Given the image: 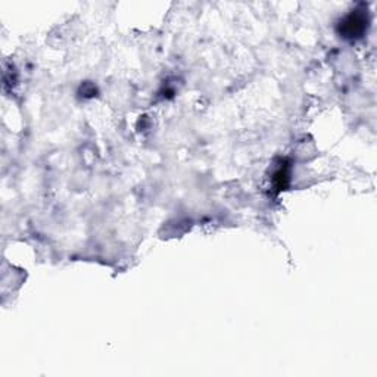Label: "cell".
<instances>
[{"label":"cell","mask_w":377,"mask_h":377,"mask_svg":"<svg viewBox=\"0 0 377 377\" xmlns=\"http://www.w3.org/2000/svg\"><path fill=\"white\" fill-rule=\"evenodd\" d=\"M367 16L360 11H354L341 21L339 33L346 38H356L361 37L367 28Z\"/></svg>","instance_id":"cell-1"}]
</instances>
